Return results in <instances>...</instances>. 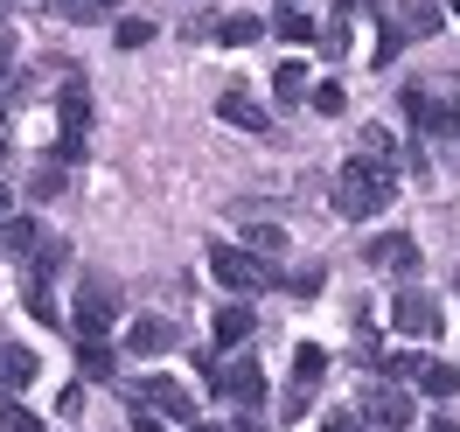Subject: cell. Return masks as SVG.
Instances as JSON below:
<instances>
[{"label":"cell","instance_id":"28","mask_svg":"<svg viewBox=\"0 0 460 432\" xmlns=\"http://www.w3.org/2000/svg\"><path fill=\"white\" fill-rule=\"evenodd\" d=\"M321 49H328V57H349V14H335V22L321 29Z\"/></svg>","mask_w":460,"mask_h":432},{"label":"cell","instance_id":"22","mask_svg":"<svg viewBox=\"0 0 460 432\" xmlns=\"http://www.w3.org/2000/svg\"><path fill=\"white\" fill-rule=\"evenodd\" d=\"M321 370H328V348H314V342L293 348V384H321Z\"/></svg>","mask_w":460,"mask_h":432},{"label":"cell","instance_id":"15","mask_svg":"<svg viewBox=\"0 0 460 432\" xmlns=\"http://www.w3.org/2000/svg\"><path fill=\"white\" fill-rule=\"evenodd\" d=\"M0 244H7L14 259H29L35 244H42V224H35V216H7V224H0Z\"/></svg>","mask_w":460,"mask_h":432},{"label":"cell","instance_id":"21","mask_svg":"<svg viewBox=\"0 0 460 432\" xmlns=\"http://www.w3.org/2000/svg\"><path fill=\"white\" fill-rule=\"evenodd\" d=\"M63 174H70V168H63L57 154H49V161H42V168L29 174V196H35V202H49V196H63Z\"/></svg>","mask_w":460,"mask_h":432},{"label":"cell","instance_id":"41","mask_svg":"<svg viewBox=\"0 0 460 432\" xmlns=\"http://www.w3.org/2000/svg\"><path fill=\"white\" fill-rule=\"evenodd\" d=\"M454 293H460V272H454Z\"/></svg>","mask_w":460,"mask_h":432},{"label":"cell","instance_id":"38","mask_svg":"<svg viewBox=\"0 0 460 432\" xmlns=\"http://www.w3.org/2000/svg\"><path fill=\"white\" fill-rule=\"evenodd\" d=\"M42 7H49V14H63V0H42Z\"/></svg>","mask_w":460,"mask_h":432},{"label":"cell","instance_id":"19","mask_svg":"<svg viewBox=\"0 0 460 432\" xmlns=\"http://www.w3.org/2000/svg\"><path fill=\"white\" fill-rule=\"evenodd\" d=\"M77 370L105 384V376H119V356H112V348H105V342H77Z\"/></svg>","mask_w":460,"mask_h":432},{"label":"cell","instance_id":"2","mask_svg":"<svg viewBox=\"0 0 460 432\" xmlns=\"http://www.w3.org/2000/svg\"><path fill=\"white\" fill-rule=\"evenodd\" d=\"M84 140H91V84L84 70H63V91H57V161H84Z\"/></svg>","mask_w":460,"mask_h":432},{"label":"cell","instance_id":"7","mask_svg":"<svg viewBox=\"0 0 460 432\" xmlns=\"http://www.w3.org/2000/svg\"><path fill=\"white\" fill-rule=\"evenodd\" d=\"M209 384H217V398L237 404V411H259V404H265V370L252 363V356H237V363H217V376H209Z\"/></svg>","mask_w":460,"mask_h":432},{"label":"cell","instance_id":"5","mask_svg":"<svg viewBox=\"0 0 460 432\" xmlns=\"http://www.w3.org/2000/svg\"><path fill=\"white\" fill-rule=\"evenodd\" d=\"M126 404L161 411L168 426H196V398H189V384H174V376H140V384H126Z\"/></svg>","mask_w":460,"mask_h":432},{"label":"cell","instance_id":"16","mask_svg":"<svg viewBox=\"0 0 460 432\" xmlns=\"http://www.w3.org/2000/svg\"><path fill=\"white\" fill-rule=\"evenodd\" d=\"M209 35H217V42H230V49H244V42H259V35H265V22H259V14H224Z\"/></svg>","mask_w":460,"mask_h":432},{"label":"cell","instance_id":"6","mask_svg":"<svg viewBox=\"0 0 460 432\" xmlns=\"http://www.w3.org/2000/svg\"><path fill=\"white\" fill-rule=\"evenodd\" d=\"M356 411H363V426H376V432H404L411 419H419V404H411L404 384H363Z\"/></svg>","mask_w":460,"mask_h":432},{"label":"cell","instance_id":"3","mask_svg":"<svg viewBox=\"0 0 460 432\" xmlns=\"http://www.w3.org/2000/svg\"><path fill=\"white\" fill-rule=\"evenodd\" d=\"M209 272L224 293H272L279 287V265L259 259L252 244H209Z\"/></svg>","mask_w":460,"mask_h":432},{"label":"cell","instance_id":"40","mask_svg":"<svg viewBox=\"0 0 460 432\" xmlns=\"http://www.w3.org/2000/svg\"><path fill=\"white\" fill-rule=\"evenodd\" d=\"M447 7H454V14H460V0H447Z\"/></svg>","mask_w":460,"mask_h":432},{"label":"cell","instance_id":"12","mask_svg":"<svg viewBox=\"0 0 460 432\" xmlns=\"http://www.w3.org/2000/svg\"><path fill=\"white\" fill-rule=\"evenodd\" d=\"M29 384H35V348L0 335V398H14V391H29Z\"/></svg>","mask_w":460,"mask_h":432},{"label":"cell","instance_id":"42","mask_svg":"<svg viewBox=\"0 0 460 432\" xmlns=\"http://www.w3.org/2000/svg\"><path fill=\"white\" fill-rule=\"evenodd\" d=\"M287 7H300V0H287Z\"/></svg>","mask_w":460,"mask_h":432},{"label":"cell","instance_id":"27","mask_svg":"<svg viewBox=\"0 0 460 432\" xmlns=\"http://www.w3.org/2000/svg\"><path fill=\"white\" fill-rule=\"evenodd\" d=\"M146 42H154V22L126 14V22H119V49H146Z\"/></svg>","mask_w":460,"mask_h":432},{"label":"cell","instance_id":"17","mask_svg":"<svg viewBox=\"0 0 460 432\" xmlns=\"http://www.w3.org/2000/svg\"><path fill=\"white\" fill-rule=\"evenodd\" d=\"M272 91H279V105H300V98H307V91H314V84H307V63H279V70H272Z\"/></svg>","mask_w":460,"mask_h":432},{"label":"cell","instance_id":"20","mask_svg":"<svg viewBox=\"0 0 460 432\" xmlns=\"http://www.w3.org/2000/svg\"><path fill=\"white\" fill-rule=\"evenodd\" d=\"M272 35H279V42H314L321 29L300 14V7H287V0H279V22H272Z\"/></svg>","mask_w":460,"mask_h":432},{"label":"cell","instance_id":"14","mask_svg":"<svg viewBox=\"0 0 460 432\" xmlns=\"http://www.w3.org/2000/svg\"><path fill=\"white\" fill-rule=\"evenodd\" d=\"M252 328H259V314H252V307H244V300H230V307H217V342H244V335H252Z\"/></svg>","mask_w":460,"mask_h":432},{"label":"cell","instance_id":"13","mask_svg":"<svg viewBox=\"0 0 460 432\" xmlns=\"http://www.w3.org/2000/svg\"><path fill=\"white\" fill-rule=\"evenodd\" d=\"M391 29H398L404 42H426V35L439 29V0H404L398 14H391Z\"/></svg>","mask_w":460,"mask_h":432},{"label":"cell","instance_id":"37","mask_svg":"<svg viewBox=\"0 0 460 432\" xmlns=\"http://www.w3.org/2000/svg\"><path fill=\"white\" fill-rule=\"evenodd\" d=\"M189 432H230V426H189Z\"/></svg>","mask_w":460,"mask_h":432},{"label":"cell","instance_id":"25","mask_svg":"<svg viewBox=\"0 0 460 432\" xmlns=\"http://www.w3.org/2000/svg\"><path fill=\"white\" fill-rule=\"evenodd\" d=\"M0 432H42V419H35V411H22L14 398H0Z\"/></svg>","mask_w":460,"mask_h":432},{"label":"cell","instance_id":"26","mask_svg":"<svg viewBox=\"0 0 460 432\" xmlns=\"http://www.w3.org/2000/svg\"><path fill=\"white\" fill-rule=\"evenodd\" d=\"M119 0H63V22H105Z\"/></svg>","mask_w":460,"mask_h":432},{"label":"cell","instance_id":"30","mask_svg":"<svg viewBox=\"0 0 460 432\" xmlns=\"http://www.w3.org/2000/svg\"><path fill=\"white\" fill-rule=\"evenodd\" d=\"M363 154H384V161H391V126H363Z\"/></svg>","mask_w":460,"mask_h":432},{"label":"cell","instance_id":"36","mask_svg":"<svg viewBox=\"0 0 460 432\" xmlns=\"http://www.w3.org/2000/svg\"><path fill=\"white\" fill-rule=\"evenodd\" d=\"M0 224H7V181H0Z\"/></svg>","mask_w":460,"mask_h":432},{"label":"cell","instance_id":"10","mask_svg":"<svg viewBox=\"0 0 460 432\" xmlns=\"http://www.w3.org/2000/svg\"><path fill=\"white\" fill-rule=\"evenodd\" d=\"M217 119H224V126H237V133H259V140L272 133V112H265L252 91H237V84H230L224 98H217Z\"/></svg>","mask_w":460,"mask_h":432},{"label":"cell","instance_id":"32","mask_svg":"<svg viewBox=\"0 0 460 432\" xmlns=\"http://www.w3.org/2000/svg\"><path fill=\"white\" fill-rule=\"evenodd\" d=\"M307 398H314V384H293V391H287V419H300V411H307Z\"/></svg>","mask_w":460,"mask_h":432},{"label":"cell","instance_id":"29","mask_svg":"<svg viewBox=\"0 0 460 432\" xmlns=\"http://www.w3.org/2000/svg\"><path fill=\"white\" fill-rule=\"evenodd\" d=\"M321 432H370V426H363V411H328Z\"/></svg>","mask_w":460,"mask_h":432},{"label":"cell","instance_id":"8","mask_svg":"<svg viewBox=\"0 0 460 432\" xmlns=\"http://www.w3.org/2000/svg\"><path fill=\"white\" fill-rule=\"evenodd\" d=\"M391 328H398V335H419V342H426V335H439L447 321H439V300H432V293L404 287L398 300H391Z\"/></svg>","mask_w":460,"mask_h":432},{"label":"cell","instance_id":"18","mask_svg":"<svg viewBox=\"0 0 460 432\" xmlns=\"http://www.w3.org/2000/svg\"><path fill=\"white\" fill-rule=\"evenodd\" d=\"M426 398H454V384H460V370L454 363H419V376H411Z\"/></svg>","mask_w":460,"mask_h":432},{"label":"cell","instance_id":"23","mask_svg":"<svg viewBox=\"0 0 460 432\" xmlns=\"http://www.w3.org/2000/svg\"><path fill=\"white\" fill-rule=\"evenodd\" d=\"M244 244H252L259 259H279V251H287V231H279V224H252V231H244Z\"/></svg>","mask_w":460,"mask_h":432},{"label":"cell","instance_id":"4","mask_svg":"<svg viewBox=\"0 0 460 432\" xmlns=\"http://www.w3.org/2000/svg\"><path fill=\"white\" fill-rule=\"evenodd\" d=\"M119 321V287L105 272H84V287H77V307H70V328H77V342H105Z\"/></svg>","mask_w":460,"mask_h":432},{"label":"cell","instance_id":"24","mask_svg":"<svg viewBox=\"0 0 460 432\" xmlns=\"http://www.w3.org/2000/svg\"><path fill=\"white\" fill-rule=\"evenodd\" d=\"M307 105H314L321 119H335V112H342V105H349V98H342V84L328 77V84H314V91H307Z\"/></svg>","mask_w":460,"mask_h":432},{"label":"cell","instance_id":"1","mask_svg":"<svg viewBox=\"0 0 460 432\" xmlns=\"http://www.w3.org/2000/svg\"><path fill=\"white\" fill-rule=\"evenodd\" d=\"M391 202H398V168H391L384 154L342 161V174H335V216H342V224H363V216L391 209Z\"/></svg>","mask_w":460,"mask_h":432},{"label":"cell","instance_id":"11","mask_svg":"<svg viewBox=\"0 0 460 432\" xmlns=\"http://www.w3.org/2000/svg\"><path fill=\"white\" fill-rule=\"evenodd\" d=\"M174 342H181V328H174L168 314H140L126 328V356H168Z\"/></svg>","mask_w":460,"mask_h":432},{"label":"cell","instance_id":"35","mask_svg":"<svg viewBox=\"0 0 460 432\" xmlns=\"http://www.w3.org/2000/svg\"><path fill=\"white\" fill-rule=\"evenodd\" d=\"M426 432H460V426H454V419H447V411H439V419H432V426H426Z\"/></svg>","mask_w":460,"mask_h":432},{"label":"cell","instance_id":"34","mask_svg":"<svg viewBox=\"0 0 460 432\" xmlns=\"http://www.w3.org/2000/svg\"><path fill=\"white\" fill-rule=\"evenodd\" d=\"M230 432H265L259 419H230Z\"/></svg>","mask_w":460,"mask_h":432},{"label":"cell","instance_id":"39","mask_svg":"<svg viewBox=\"0 0 460 432\" xmlns=\"http://www.w3.org/2000/svg\"><path fill=\"white\" fill-rule=\"evenodd\" d=\"M7 7H14V0H0V14H7Z\"/></svg>","mask_w":460,"mask_h":432},{"label":"cell","instance_id":"31","mask_svg":"<svg viewBox=\"0 0 460 432\" xmlns=\"http://www.w3.org/2000/svg\"><path fill=\"white\" fill-rule=\"evenodd\" d=\"M133 432H174L161 411H146V404H133Z\"/></svg>","mask_w":460,"mask_h":432},{"label":"cell","instance_id":"33","mask_svg":"<svg viewBox=\"0 0 460 432\" xmlns=\"http://www.w3.org/2000/svg\"><path fill=\"white\" fill-rule=\"evenodd\" d=\"M7 63H14V35H7V22H0V84H7Z\"/></svg>","mask_w":460,"mask_h":432},{"label":"cell","instance_id":"9","mask_svg":"<svg viewBox=\"0 0 460 432\" xmlns=\"http://www.w3.org/2000/svg\"><path fill=\"white\" fill-rule=\"evenodd\" d=\"M363 259L376 265V272H398V279H411L419 272V237H404V231H384L363 244Z\"/></svg>","mask_w":460,"mask_h":432}]
</instances>
